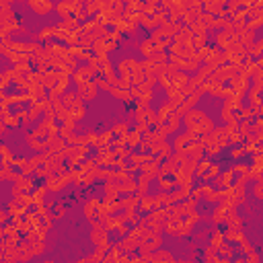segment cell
Instances as JSON below:
<instances>
[{"label":"cell","instance_id":"cell-1","mask_svg":"<svg viewBox=\"0 0 263 263\" xmlns=\"http://www.w3.org/2000/svg\"><path fill=\"white\" fill-rule=\"evenodd\" d=\"M35 175H21L19 173L15 181H13V187H11V193H13V198L17 196H21V193H31L35 189Z\"/></svg>","mask_w":263,"mask_h":263},{"label":"cell","instance_id":"cell-2","mask_svg":"<svg viewBox=\"0 0 263 263\" xmlns=\"http://www.w3.org/2000/svg\"><path fill=\"white\" fill-rule=\"evenodd\" d=\"M93 224V230H91V243L95 247H109L111 241H109V230H107L101 222H91Z\"/></svg>","mask_w":263,"mask_h":263},{"label":"cell","instance_id":"cell-3","mask_svg":"<svg viewBox=\"0 0 263 263\" xmlns=\"http://www.w3.org/2000/svg\"><path fill=\"white\" fill-rule=\"evenodd\" d=\"M140 70H142V64H140V60H136V58H123L118 64V72L123 81H128L132 74L140 72Z\"/></svg>","mask_w":263,"mask_h":263},{"label":"cell","instance_id":"cell-4","mask_svg":"<svg viewBox=\"0 0 263 263\" xmlns=\"http://www.w3.org/2000/svg\"><path fill=\"white\" fill-rule=\"evenodd\" d=\"M95 70L89 66V64H79L76 66V70L70 74V81L79 86V84H84V82H89V81H93L95 79Z\"/></svg>","mask_w":263,"mask_h":263},{"label":"cell","instance_id":"cell-5","mask_svg":"<svg viewBox=\"0 0 263 263\" xmlns=\"http://www.w3.org/2000/svg\"><path fill=\"white\" fill-rule=\"evenodd\" d=\"M200 138V136L196 134V132H193V130H185V132H179L177 136H175V138H173V150H183L185 148V146H189L191 142H196Z\"/></svg>","mask_w":263,"mask_h":263},{"label":"cell","instance_id":"cell-6","mask_svg":"<svg viewBox=\"0 0 263 263\" xmlns=\"http://www.w3.org/2000/svg\"><path fill=\"white\" fill-rule=\"evenodd\" d=\"M27 6L31 8L35 15L45 17L54 11V0H27Z\"/></svg>","mask_w":263,"mask_h":263},{"label":"cell","instance_id":"cell-7","mask_svg":"<svg viewBox=\"0 0 263 263\" xmlns=\"http://www.w3.org/2000/svg\"><path fill=\"white\" fill-rule=\"evenodd\" d=\"M210 138H212V142L216 146H220L222 150L228 148V132H226L224 125H214L212 132H210Z\"/></svg>","mask_w":263,"mask_h":263},{"label":"cell","instance_id":"cell-8","mask_svg":"<svg viewBox=\"0 0 263 263\" xmlns=\"http://www.w3.org/2000/svg\"><path fill=\"white\" fill-rule=\"evenodd\" d=\"M206 111H203V109H198V107H191V109L187 111V113H185L183 115V123H185V128H187V130H193V125H196L200 120H203V118H206Z\"/></svg>","mask_w":263,"mask_h":263},{"label":"cell","instance_id":"cell-9","mask_svg":"<svg viewBox=\"0 0 263 263\" xmlns=\"http://www.w3.org/2000/svg\"><path fill=\"white\" fill-rule=\"evenodd\" d=\"M97 91H99V89H97V84L93 81L76 86V95H79V99H82V101H93L97 97Z\"/></svg>","mask_w":263,"mask_h":263},{"label":"cell","instance_id":"cell-10","mask_svg":"<svg viewBox=\"0 0 263 263\" xmlns=\"http://www.w3.org/2000/svg\"><path fill=\"white\" fill-rule=\"evenodd\" d=\"M66 111H68V115H70L72 120H76V121H81V120H84V115H86V107H84V101L82 99H76L72 101V105H68L66 107Z\"/></svg>","mask_w":263,"mask_h":263},{"label":"cell","instance_id":"cell-11","mask_svg":"<svg viewBox=\"0 0 263 263\" xmlns=\"http://www.w3.org/2000/svg\"><path fill=\"white\" fill-rule=\"evenodd\" d=\"M152 181L154 179L150 177V175L138 171V175H136V193H138V196H142V193H148V187H150Z\"/></svg>","mask_w":263,"mask_h":263},{"label":"cell","instance_id":"cell-12","mask_svg":"<svg viewBox=\"0 0 263 263\" xmlns=\"http://www.w3.org/2000/svg\"><path fill=\"white\" fill-rule=\"evenodd\" d=\"M191 37H193L191 29H189L187 25H179L177 33L173 35V41H177V43H181V45H189V43H191Z\"/></svg>","mask_w":263,"mask_h":263},{"label":"cell","instance_id":"cell-13","mask_svg":"<svg viewBox=\"0 0 263 263\" xmlns=\"http://www.w3.org/2000/svg\"><path fill=\"white\" fill-rule=\"evenodd\" d=\"M230 41H232V29L226 25V27L220 29V31L216 33V40H214V45H218V47H222V50H224V47H226Z\"/></svg>","mask_w":263,"mask_h":263},{"label":"cell","instance_id":"cell-14","mask_svg":"<svg viewBox=\"0 0 263 263\" xmlns=\"http://www.w3.org/2000/svg\"><path fill=\"white\" fill-rule=\"evenodd\" d=\"M89 66L93 68V70H95L97 74H99V72H103V70H105L107 66H111V60H109V56H97V54H95V56L91 58Z\"/></svg>","mask_w":263,"mask_h":263},{"label":"cell","instance_id":"cell-15","mask_svg":"<svg viewBox=\"0 0 263 263\" xmlns=\"http://www.w3.org/2000/svg\"><path fill=\"white\" fill-rule=\"evenodd\" d=\"M140 142H142V132H138L136 128H130L128 134H125V146H128L130 150H134L140 146Z\"/></svg>","mask_w":263,"mask_h":263},{"label":"cell","instance_id":"cell-16","mask_svg":"<svg viewBox=\"0 0 263 263\" xmlns=\"http://www.w3.org/2000/svg\"><path fill=\"white\" fill-rule=\"evenodd\" d=\"M152 206L154 208H169V206H173L171 193L169 191H161V193H157V196H152Z\"/></svg>","mask_w":263,"mask_h":263},{"label":"cell","instance_id":"cell-17","mask_svg":"<svg viewBox=\"0 0 263 263\" xmlns=\"http://www.w3.org/2000/svg\"><path fill=\"white\" fill-rule=\"evenodd\" d=\"M175 109H177V107H175L169 99H167V101H162V103L159 105V109H157V120H159V123L167 120L171 113H175Z\"/></svg>","mask_w":263,"mask_h":263},{"label":"cell","instance_id":"cell-18","mask_svg":"<svg viewBox=\"0 0 263 263\" xmlns=\"http://www.w3.org/2000/svg\"><path fill=\"white\" fill-rule=\"evenodd\" d=\"M210 164H212V159H210V157H203V159H200V161L196 162V169H193V177L202 181V179H203V175L208 173Z\"/></svg>","mask_w":263,"mask_h":263},{"label":"cell","instance_id":"cell-19","mask_svg":"<svg viewBox=\"0 0 263 263\" xmlns=\"http://www.w3.org/2000/svg\"><path fill=\"white\" fill-rule=\"evenodd\" d=\"M138 52L142 58H148L152 52H157V47H154V40L152 37H144V40L138 41Z\"/></svg>","mask_w":263,"mask_h":263},{"label":"cell","instance_id":"cell-20","mask_svg":"<svg viewBox=\"0 0 263 263\" xmlns=\"http://www.w3.org/2000/svg\"><path fill=\"white\" fill-rule=\"evenodd\" d=\"M15 249H17V259H19V261H29V259L33 257L31 247H29V243H27V241H23V243L19 241Z\"/></svg>","mask_w":263,"mask_h":263},{"label":"cell","instance_id":"cell-21","mask_svg":"<svg viewBox=\"0 0 263 263\" xmlns=\"http://www.w3.org/2000/svg\"><path fill=\"white\" fill-rule=\"evenodd\" d=\"M25 142H27V146H29V148H31L33 152H43V144H45V140L37 138V136H33L31 132H27V134H25Z\"/></svg>","mask_w":263,"mask_h":263},{"label":"cell","instance_id":"cell-22","mask_svg":"<svg viewBox=\"0 0 263 263\" xmlns=\"http://www.w3.org/2000/svg\"><path fill=\"white\" fill-rule=\"evenodd\" d=\"M222 243H224V228H220V226L212 228L208 232V245L210 247H218V245H222Z\"/></svg>","mask_w":263,"mask_h":263},{"label":"cell","instance_id":"cell-23","mask_svg":"<svg viewBox=\"0 0 263 263\" xmlns=\"http://www.w3.org/2000/svg\"><path fill=\"white\" fill-rule=\"evenodd\" d=\"M212 128H214V120L210 118V115H206V118L200 120L196 125H193V132H196L198 136H202V134H208V132H212Z\"/></svg>","mask_w":263,"mask_h":263},{"label":"cell","instance_id":"cell-24","mask_svg":"<svg viewBox=\"0 0 263 263\" xmlns=\"http://www.w3.org/2000/svg\"><path fill=\"white\" fill-rule=\"evenodd\" d=\"M54 33H56V27H54V25L41 27V29H40V33L35 35V41H40V43H47V41H52V40H54Z\"/></svg>","mask_w":263,"mask_h":263},{"label":"cell","instance_id":"cell-25","mask_svg":"<svg viewBox=\"0 0 263 263\" xmlns=\"http://www.w3.org/2000/svg\"><path fill=\"white\" fill-rule=\"evenodd\" d=\"M6 130H17L19 125H21V118L15 113V111H4V118H2Z\"/></svg>","mask_w":263,"mask_h":263},{"label":"cell","instance_id":"cell-26","mask_svg":"<svg viewBox=\"0 0 263 263\" xmlns=\"http://www.w3.org/2000/svg\"><path fill=\"white\" fill-rule=\"evenodd\" d=\"M15 167H17V171L21 173V175H33V169H31V162H29V159L27 157H17L15 161Z\"/></svg>","mask_w":263,"mask_h":263},{"label":"cell","instance_id":"cell-27","mask_svg":"<svg viewBox=\"0 0 263 263\" xmlns=\"http://www.w3.org/2000/svg\"><path fill=\"white\" fill-rule=\"evenodd\" d=\"M138 25H140L142 29H146V31H152V29H157V27H159L157 19H154V15H150V13H142Z\"/></svg>","mask_w":263,"mask_h":263},{"label":"cell","instance_id":"cell-28","mask_svg":"<svg viewBox=\"0 0 263 263\" xmlns=\"http://www.w3.org/2000/svg\"><path fill=\"white\" fill-rule=\"evenodd\" d=\"M175 257H173V253H169V251H164V249H154L150 255H148V261H173Z\"/></svg>","mask_w":263,"mask_h":263},{"label":"cell","instance_id":"cell-29","mask_svg":"<svg viewBox=\"0 0 263 263\" xmlns=\"http://www.w3.org/2000/svg\"><path fill=\"white\" fill-rule=\"evenodd\" d=\"M152 196H148V193H142L140 200H138V214H148L152 210Z\"/></svg>","mask_w":263,"mask_h":263},{"label":"cell","instance_id":"cell-30","mask_svg":"<svg viewBox=\"0 0 263 263\" xmlns=\"http://www.w3.org/2000/svg\"><path fill=\"white\" fill-rule=\"evenodd\" d=\"M140 123L148 125V128H154V125L159 123V120H157V109H152V107H148V109L144 111V115H142V121H140Z\"/></svg>","mask_w":263,"mask_h":263},{"label":"cell","instance_id":"cell-31","mask_svg":"<svg viewBox=\"0 0 263 263\" xmlns=\"http://www.w3.org/2000/svg\"><path fill=\"white\" fill-rule=\"evenodd\" d=\"M101 8H103L101 0H84V13L89 17H95L97 13L101 11Z\"/></svg>","mask_w":263,"mask_h":263},{"label":"cell","instance_id":"cell-32","mask_svg":"<svg viewBox=\"0 0 263 263\" xmlns=\"http://www.w3.org/2000/svg\"><path fill=\"white\" fill-rule=\"evenodd\" d=\"M13 159H15L13 150L8 148L6 144H2V142H0V167H4L6 162H13Z\"/></svg>","mask_w":263,"mask_h":263},{"label":"cell","instance_id":"cell-33","mask_svg":"<svg viewBox=\"0 0 263 263\" xmlns=\"http://www.w3.org/2000/svg\"><path fill=\"white\" fill-rule=\"evenodd\" d=\"M157 181H159V187H161V191H171V189L175 187L173 175H159Z\"/></svg>","mask_w":263,"mask_h":263},{"label":"cell","instance_id":"cell-34","mask_svg":"<svg viewBox=\"0 0 263 263\" xmlns=\"http://www.w3.org/2000/svg\"><path fill=\"white\" fill-rule=\"evenodd\" d=\"M175 169H177V162H175V161L169 157V159L161 161V171H159V175H173Z\"/></svg>","mask_w":263,"mask_h":263},{"label":"cell","instance_id":"cell-35","mask_svg":"<svg viewBox=\"0 0 263 263\" xmlns=\"http://www.w3.org/2000/svg\"><path fill=\"white\" fill-rule=\"evenodd\" d=\"M148 60H150L154 66L167 64V62H169V54H167V50H162V52H152V54L148 56Z\"/></svg>","mask_w":263,"mask_h":263},{"label":"cell","instance_id":"cell-36","mask_svg":"<svg viewBox=\"0 0 263 263\" xmlns=\"http://www.w3.org/2000/svg\"><path fill=\"white\" fill-rule=\"evenodd\" d=\"M208 40H210V35L208 33H202V35H193L191 37V47H193V50H202V47L203 45H208Z\"/></svg>","mask_w":263,"mask_h":263},{"label":"cell","instance_id":"cell-37","mask_svg":"<svg viewBox=\"0 0 263 263\" xmlns=\"http://www.w3.org/2000/svg\"><path fill=\"white\" fill-rule=\"evenodd\" d=\"M247 54H249L251 58H261V54H263V41L259 40V37L247 47Z\"/></svg>","mask_w":263,"mask_h":263},{"label":"cell","instance_id":"cell-38","mask_svg":"<svg viewBox=\"0 0 263 263\" xmlns=\"http://www.w3.org/2000/svg\"><path fill=\"white\" fill-rule=\"evenodd\" d=\"M93 82L97 84V89H103V91H109V86H111V81H109V79H105L103 74H95Z\"/></svg>","mask_w":263,"mask_h":263},{"label":"cell","instance_id":"cell-39","mask_svg":"<svg viewBox=\"0 0 263 263\" xmlns=\"http://www.w3.org/2000/svg\"><path fill=\"white\" fill-rule=\"evenodd\" d=\"M157 11H161V2H159V0H144V13L154 15Z\"/></svg>","mask_w":263,"mask_h":263},{"label":"cell","instance_id":"cell-40","mask_svg":"<svg viewBox=\"0 0 263 263\" xmlns=\"http://www.w3.org/2000/svg\"><path fill=\"white\" fill-rule=\"evenodd\" d=\"M243 157H247V152H245V148L239 144V146H232L230 148V161H241Z\"/></svg>","mask_w":263,"mask_h":263},{"label":"cell","instance_id":"cell-41","mask_svg":"<svg viewBox=\"0 0 263 263\" xmlns=\"http://www.w3.org/2000/svg\"><path fill=\"white\" fill-rule=\"evenodd\" d=\"M109 144H111V132L107 130V132H103V134L97 136V144H95V148H97V146H109Z\"/></svg>","mask_w":263,"mask_h":263},{"label":"cell","instance_id":"cell-42","mask_svg":"<svg viewBox=\"0 0 263 263\" xmlns=\"http://www.w3.org/2000/svg\"><path fill=\"white\" fill-rule=\"evenodd\" d=\"M253 196H255V200H263V181L261 179H255V185H253Z\"/></svg>","mask_w":263,"mask_h":263},{"label":"cell","instance_id":"cell-43","mask_svg":"<svg viewBox=\"0 0 263 263\" xmlns=\"http://www.w3.org/2000/svg\"><path fill=\"white\" fill-rule=\"evenodd\" d=\"M243 142V136L235 130V132H228V146H239Z\"/></svg>","mask_w":263,"mask_h":263},{"label":"cell","instance_id":"cell-44","mask_svg":"<svg viewBox=\"0 0 263 263\" xmlns=\"http://www.w3.org/2000/svg\"><path fill=\"white\" fill-rule=\"evenodd\" d=\"M97 136H99V134H97V132H86L84 134V138H86V144H89V146H93V148H95V144H97Z\"/></svg>","mask_w":263,"mask_h":263},{"label":"cell","instance_id":"cell-45","mask_svg":"<svg viewBox=\"0 0 263 263\" xmlns=\"http://www.w3.org/2000/svg\"><path fill=\"white\" fill-rule=\"evenodd\" d=\"M8 220H11V214H8L6 210H0V226H2V224H6Z\"/></svg>","mask_w":263,"mask_h":263},{"label":"cell","instance_id":"cell-46","mask_svg":"<svg viewBox=\"0 0 263 263\" xmlns=\"http://www.w3.org/2000/svg\"><path fill=\"white\" fill-rule=\"evenodd\" d=\"M203 2H210V4H216V6H220V8H224V6H226V0H203Z\"/></svg>","mask_w":263,"mask_h":263}]
</instances>
